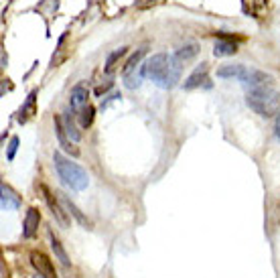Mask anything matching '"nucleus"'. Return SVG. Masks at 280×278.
Returning <instances> with one entry per match:
<instances>
[{"label":"nucleus","instance_id":"nucleus-2","mask_svg":"<svg viewBox=\"0 0 280 278\" xmlns=\"http://www.w3.org/2000/svg\"><path fill=\"white\" fill-rule=\"evenodd\" d=\"M246 102H248V106L258 114V116L270 118V116L280 112V92H276L272 86L256 88V90L248 92Z\"/></svg>","mask_w":280,"mask_h":278},{"label":"nucleus","instance_id":"nucleus-12","mask_svg":"<svg viewBox=\"0 0 280 278\" xmlns=\"http://www.w3.org/2000/svg\"><path fill=\"white\" fill-rule=\"evenodd\" d=\"M246 65L242 63H229V65H223V67L218 69V77H223V79H242L244 73H246Z\"/></svg>","mask_w":280,"mask_h":278},{"label":"nucleus","instance_id":"nucleus-11","mask_svg":"<svg viewBox=\"0 0 280 278\" xmlns=\"http://www.w3.org/2000/svg\"><path fill=\"white\" fill-rule=\"evenodd\" d=\"M53 124H55V134H57V140H59V146L65 151V153H69L71 156H77L79 151L73 146V140L67 136V132H65V128H63V122L61 118H53Z\"/></svg>","mask_w":280,"mask_h":278},{"label":"nucleus","instance_id":"nucleus-14","mask_svg":"<svg viewBox=\"0 0 280 278\" xmlns=\"http://www.w3.org/2000/svg\"><path fill=\"white\" fill-rule=\"evenodd\" d=\"M2 209L4 211H14V209H19L21 207V199L16 197V193L6 185V183H2Z\"/></svg>","mask_w":280,"mask_h":278},{"label":"nucleus","instance_id":"nucleus-8","mask_svg":"<svg viewBox=\"0 0 280 278\" xmlns=\"http://www.w3.org/2000/svg\"><path fill=\"white\" fill-rule=\"evenodd\" d=\"M240 81L246 88L256 90V88L270 86V75H266L264 71H258V69H246V73H244V77Z\"/></svg>","mask_w":280,"mask_h":278},{"label":"nucleus","instance_id":"nucleus-23","mask_svg":"<svg viewBox=\"0 0 280 278\" xmlns=\"http://www.w3.org/2000/svg\"><path fill=\"white\" fill-rule=\"evenodd\" d=\"M16 149H19V138L12 136V138H10V144H8V153H6V158H8V160H12V158H14Z\"/></svg>","mask_w":280,"mask_h":278},{"label":"nucleus","instance_id":"nucleus-9","mask_svg":"<svg viewBox=\"0 0 280 278\" xmlns=\"http://www.w3.org/2000/svg\"><path fill=\"white\" fill-rule=\"evenodd\" d=\"M39 223H41V211L37 207L27 209V216H25V221H23V238L31 240L37 234Z\"/></svg>","mask_w":280,"mask_h":278},{"label":"nucleus","instance_id":"nucleus-16","mask_svg":"<svg viewBox=\"0 0 280 278\" xmlns=\"http://www.w3.org/2000/svg\"><path fill=\"white\" fill-rule=\"evenodd\" d=\"M35 102H37V92H31L29 97H27V102L23 104V108L19 110V122H27L32 114H35Z\"/></svg>","mask_w":280,"mask_h":278},{"label":"nucleus","instance_id":"nucleus-4","mask_svg":"<svg viewBox=\"0 0 280 278\" xmlns=\"http://www.w3.org/2000/svg\"><path fill=\"white\" fill-rule=\"evenodd\" d=\"M146 55V49H138V51L130 57L124 65V69H122V77H124V86L128 90H136L140 86V77L142 75V57Z\"/></svg>","mask_w":280,"mask_h":278},{"label":"nucleus","instance_id":"nucleus-7","mask_svg":"<svg viewBox=\"0 0 280 278\" xmlns=\"http://www.w3.org/2000/svg\"><path fill=\"white\" fill-rule=\"evenodd\" d=\"M88 106H90V92L84 84H77L69 93V108L73 112H81Z\"/></svg>","mask_w":280,"mask_h":278},{"label":"nucleus","instance_id":"nucleus-17","mask_svg":"<svg viewBox=\"0 0 280 278\" xmlns=\"http://www.w3.org/2000/svg\"><path fill=\"white\" fill-rule=\"evenodd\" d=\"M63 128H65V132H67V136L73 140V142H77L79 138H81V132L77 130V126H75V122L71 120V110H67L65 112V116H63Z\"/></svg>","mask_w":280,"mask_h":278},{"label":"nucleus","instance_id":"nucleus-22","mask_svg":"<svg viewBox=\"0 0 280 278\" xmlns=\"http://www.w3.org/2000/svg\"><path fill=\"white\" fill-rule=\"evenodd\" d=\"M164 4V0H136V10H146V8H155V6H160Z\"/></svg>","mask_w":280,"mask_h":278},{"label":"nucleus","instance_id":"nucleus-18","mask_svg":"<svg viewBox=\"0 0 280 278\" xmlns=\"http://www.w3.org/2000/svg\"><path fill=\"white\" fill-rule=\"evenodd\" d=\"M61 203H63V207H65V209H67V214H69V216H73V217H75V219H77L81 225L90 227V219H88L84 214H81V211H79V209H77V207H75V205H73V203H71L67 197H61Z\"/></svg>","mask_w":280,"mask_h":278},{"label":"nucleus","instance_id":"nucleus-10","mask_svg":"<svg viewBox=\"0 0 280 278\" xmlns=\"http://www.w3.org/2000/svg\"><path fill=\"white\" fill-rule=\"evenodd\" d=\"M207 63H201V65H197V69L185 79V84H183V88L185 90H195V88H201V86H207V81H209V77H207Z\"/></svg>","mask_w":280,"mask_h":278},{"label":"nucleus","instance_id":"nucleus-19","mask_svg":"<svg viewBox=\"0 0 280 278\" xmlns=\"http://www.w3.org/2000/svg\"><path fill=\"white\" fill-rule=\"evenodd\" d=\"M197 53H199V47H197L195 43H191V45H185V47H181V49H177V53H175V57L181 61V63H185V61H189V59H193Z\"/></svg>","mask_w":280,"mask_h":278},{"label":"nucleus","instance_id":"nucleus-1","mask_svg":"<svg viewBox=\"0 0 280 278\" xmlns=\"http://www.w3.org/2000/svg\"><path fill=\"white\" fill-rule=\"evenodd\" d=\"M181 69H183V63L175 55L167 53H156L142 63V75L153 79L155 84H158L164 90H173L179 84Z\"/></svg>","mask_w":280,"mask_h":278},{"label":"nucleus","instance_id":"nucleus-5","mask_svg":"<svg viewBox=\"0 0 280 278\" xmlns=\"http://www.w3.org/2000/svg\"><path fill=\"white\" fill-rule=\"evenodd\" d=\"M41 193H43V199H45V203H47V207L51 209V214H53V217L63 225V227H67L69 225V219H67V211H63L65 207H63V203H59L57 199H55V195L49 191L45 185H41Z\"/></svg>","mask_w":280,"mask_h":278},{"label":"nucleus","instance_id":"nucleus-21","mask_svg":"<svg viewBox=\"0 0 280 278\" xmlns=\"http://www.w3.org/2000/svg\"><path fill=\"white\" fill-rule=\"evenodd\" d=\"M93 114H95V110H93L92 104H90L88 108H84L81 112H77V116H79V126H81V128L92 126V122H93Z\"/></svg>","mask_w":280,"mask_h":278},{"label":"nucleus","instance_id":"nucleus-15","mask_svg":"<svg viewBox=\"0 0 280 278\" xmlns=\"http://www.w3.org/2000/svg\"><path fill=\"white\" fill-rule=\"evenodd\" d=\"M234 53H238V45L229 39L218 41L216 47H213V55L216 57H227V55H234Z\"/></svg>","mask_w":280,"mask_h":278},{"label":"nucleus","instance_id":"nucleus-24","mask_svg":"<svg viewBox=\"0 0 280 278\" xmlns=\"http://www.w3.org/2000/svg\"><path fill=\"white\" fill-rule=\"evenodd\" d=\"M110 88H112V81H108V84H104V86H97V88H95V93L102 95V93H106Z\"/></svg>","mask_w":280,"mask_h":278},{"label":"nucleus","instance_id":"nucleus-20","mask_svg":"<svg viewBox=\"0 0 280 278\" xmlns=\"http://www.w3.org/2000/svg\"><path fill=\"white\" fill-rule=\"evenodd\" d=\"M126 51H128V47H120V49H116L114 53H110V55H108V59H106V73H112L114 69H116L118 61L126 55Z\"/></svg>","mask_w":280,"mask_h":278},{"label":"nucleus","instance_id":"nucleus-3","mask_svg":"<svg viewBox=\"0 0 280 278\" xmlns=\"http://www.w3.org/2000/svg\"><path fill=\"white\" fill-rule=\"evenodd\" d=\"M53 162H55L57 175H59V179L63 181V185H67V187L73 189V191H84V189H88V185H90L88 173L81 169L77 162H73L71 158H65L61 153H55V154H53Z\"/></svg>","mask_w":280,"mask_h":278},{"label":"nucleus","instance_id":"nucleus-13","mask_svg":"<svg viewBox=\"0 0 280 278\" xmlns=\"http://www.w3.org/2000/svg\"><path fill=\"white\" fill-rule=\"evenodd\" d=\"M49 242H51V250H53L55 258L59 260V262H61L63 266H69V264H71V262H69V256H67V252H65L61 240H59L51 230H49Z\"/></svg>","mask_w":280,"mask_h":278},{"label":"nucleus","instance_id":"nucleus-6","mask_svg":"<svg viewBox=\"0 0 280 278\" xmlns=\"http://www.w3.org/2000/svg\"><path fill=\"white\" fill-rule=\"evenodd\" d=\"M31 264H32V268L39 272V276H43V278H57L53 262L43 252H31Z\"/></svg>","mask_w":280,"mask_h":278},{"label":"nucleus","instance_id":"nucleus-25","mask_svg":"<svg viewBox=\"0 0 280 278\" xmlns=\"http://www.w3.org/2000/svg\"><path fill=\"white\" fill-rule=\"evenodd\" d=\"M274 132H276V138L280 140V112L276 114V122H274Z\"/></svg>","mask_w":280,"mask_h":278}]
</instances>
